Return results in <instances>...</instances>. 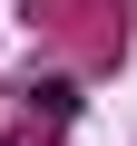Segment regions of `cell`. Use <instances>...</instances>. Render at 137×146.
Returning a JSON list of instances; mask_svg holds the SVG:
<instances>
[{
  "label": "cell",
  "mask_w": 137,
  "mask_h": 146,
  "mask_svg": "<svg viewBox=\"0 0 137 146\" xmlns=\"http://www.w3.org/2000/svg\"><path fill=\"white\" fill-rule=\"evenodd\" d=\"M30 107L68 127V117H79V78H30Z\"/></svg>",
  "instance_id": "6da1fadb"
}]
</instances>
